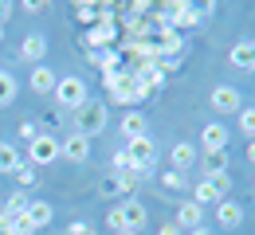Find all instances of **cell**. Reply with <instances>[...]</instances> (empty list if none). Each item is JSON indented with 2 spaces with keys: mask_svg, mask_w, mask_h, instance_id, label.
Returning a JSON list of instances; mask_svg holds the SVG:
<instances>
[{
  "mask_svg": "<svg viewBox=\"0 0 255 235\" xmlns=\"http://www.w3.org/2000/svg\"><path fill=\"white\" fill-rule=\"evenodd\" d=\"M145 220H149V212H145V204L133 200V196H126V200L118 204L110 216H106V224H110V232L122 235V232H141L145 228Z\"/></svg>",
  "mask_w": 255,
  "mask_h": 235,
  "instance_id": "obj_1",
  "label": "cell"
},
{
  "mask_svg": "<svg viewBox=\"0 0 255 235\" xmlns=\"http://www.w3.org/2000/svg\"><path fill=\"white\" fill-rule=\"evenodd\" d=\"M106 102H95V98H87L79 110H75V134H83V137H95L106 130Z\"/></svg>",
  "mask_w": 255,
  "mask_h": 235,
  "instance_id": "obj_2",
  "label": "cell"
},
{
  "mask_svg": "<svg viewBox=\"0 0 255 235\" xmlns=\"http://www.w3.org/2000/svg\"><path fill=\"white\" fill-rule=\"evenodd\" d=\"M126 153H129V165H133L137 176H149V172L157 168V141H153L149 134L126 141Z\"/></svg>",
  "mask_w": 255,
  "mask_h": 235,
  "instance_id": "obj_3",
  "label": "cell"
},
{
  "mask_svg": "<svg viewBox=\"0 0 255 235\" xmlns=\"http://www.w3.org/2000/svg\"><path fill=\"white\" fill-rule=\"evenodd\" d=\"M228 188H232L228 172H224V176H204V180L192 184V204H200V208H216L220 200H228Z\"/></svg>",
  "mask_w": 255,
  "mask_h": 235,
  "instance_id": "obj_4",
  "label": "cell"
},
{
  "mask_svg": "<svg viewBox=\"0 0 255 235\" xmlns=\"http://www.w3.org/2000/svg\"><path fill=\"white\" fill-rule=\"evenodd\" d=\"M87 98H91V94H87V82H83L79 75H67V78L55 82V102H59V110H79Z\"/></svg>",
  "mask_w": 255,
  "mask_h": 235,
  "instance_id": "obj_5",
  "label": "cell"
},
{
  "mask_svg": "<svg viewBox=\"0 0 255 235\" xmlns=\"http://www.w3.org/2000/svg\"><path fill=\"white\" fill-rule=\"evenodd\" d=\"M118 35H122V32H118V20H114V16H98L95 24L87 28L83 43H87V51H95V47H110Z\"/></svg>",
  "mask_w": 255,
  "mask_h": 235,
  "instance_id": "obj_6",
  "label": "cell"
},
{
  "mask_svg": "<svg viewBox=\"0 0 255 235\" xmlns=\"http://www.w3.org/2000/svg\"><path fill=\"white\" fill-rule=\"evenodd\" d=\"M59 161V137H51V134H39L28 145V165H55Z\"/></svg>",
  "mask_w": 255,
  "mask_h": 235,
  "instance_id": "obj_7",
  "label": "cell"
},
{
  "mask_svg": "<svg viewBox=\"0 0 255 235\" xmlns=\"http://www.w3.org/2000/svg\"><path fill=\"white\" fill-rule=\"evenodd\" d=\"M137 188V176L126 172V176H118V172H110L102 184H98V196H106V200H118V196H129Z\"/></svg>",
  "mask_w": 255,
  "mask_h": 235,
  "instance_id": "obj_8",
  "label": "cell"
},
{
  "mask_svg": "<svg viewBox=\"0 0 255 235\" xmlns=\"http://www.w3.org/2000/svg\"><path fill=\"white\" fill-rule=\"evenodd\" d=\"M59 157L75 161V165L91 161V137H83V134H67L63 141H59Z\"/></svg>",
  "mask_w": 255,
  "mask_h": 235,
  "instance_id": "obj_9",
  "label": "cell"
},
{
  "mask_svg": "<svg viewBox=\"0 0 255 235\" xmlns=\"http://www.w3.org/2000/svg\"><path fill=\"white\" fill-rule=\"evenodd\" d=\"M141 98H149V94L141 90V82H137L133 75H126V78H122V82L110 90V102H118V106H137Z\"/></svg>",
  "mask_w": 255,
  "mask_h": 235,
  "instance_id": "obj_10",
  "label": "cell"
},
{
  "mask_svg": "<svg viewBox=\"0 0 255 235\" xmlns=\"http://www.w3.org/2000/svg\"><path fill=\"white\" fill-rule=\"evenodd\" d=\"M212 110H220V114H240L244 110V98H240V90L236 86H212Z\"/></svg>",
  "mask_w": 255,
  "mask_h": 235,
  "instance_id": "obj_11",
  "label": "cell"
},
{
  "mask_svg": "<svg viewBox=\"0 0 255 235\" xmlns=\"http://www.w3.org/2000/svg\"><path fill=\"white\" fill-rule=\"evenodd\" d=\"M129 75L141 82V90H145V94H153V90H161V86H165V71H161L157 63H141V67H129Z\"/></svg>",
  "mask_w": 255,
  "mask_h": 235,
  "instance_id": "obj_12",
  "label": "cell"
},
{
  "mask_svg": "<svg viewBox=\"0 0 255 235\" xmlns=\"http://www.w3.org/2000/svg\"><path fill=\"white\" fill-rule=\"evenodd\" d=\"M196 161H200V153H196V145H189V141H177L169 149V165L177 168V172H189Z\"/></svg>",
  "mask_w": 255,
  "mask_h": 235,
  "instance_id": "obj_13",
  "label": "cell"
},
{
  "mask_svg": "<svg viewBox=\"0 0 255 235\" xmlns=\"http://www.w3.org/2000/svg\"><path fill=\"white\" fill-rule=\"evenodd\" d=\"M216 220H220L224 232H236V228L244 224V204H236V200H220V204H216Z\"/></svg>",
  "mask_w": 255,
  "mask_h": 235,
  "instance_id": "obj_14",
  "label": "cell"
},
{
  "mask_svg": "<svg viewBox=\"0 0 255 235\" xmlns=\"http://www.w3.org/2000/svg\"><path fill=\"white\" fill-rule=\"evenodd\" d=\"M228 59H232V67H240V71H255V39H240L228 51Z\"/></svg>",
  "mask_w": 255,
  "mask_h": 235,
  "instance_id": "obj_15",
  "label": "cell"
},
{
  "mask_svg": "<svg viewBox=\"0 0 255 235\" xmlns=\"http://www.w3.org/2000/svg\"><path fill=\"white\" fill-rule=\"evenodd\" d=\"M200 145H204V153L208 149H228V126L224 122H208L200 130Z\"/></svg>",
  "mask_w": 255,
  "mask_h": 235,
  "instance_id": "obj_16",
  "label": "cell"
},
{
  "mask_svg": "<svg viewBox=\"0 0 255 235\" xmlns=\"http://www.w3.org/2000/svg\"><path fill=\"white\" fill-rule=\"evenodd\" d=\"M200 168H204V176H224V172H228V149L200 153Z\"/></svg>",
  "mask_w": 255,
  "mask_h": 235,
  "instance_id": "obj_17",
  "label": "cell"
},
{
  "mask_svg": "<svg viewBox=\"0 0 255 235\" xmlns=\"http://www.w3.org/2000/svg\"><path fill=\"white\" fill-rule=\"evenodd\" d=\"M47 55V39L39 32H32V35H24V43H20V59H28V63H39Z\"/></svg>",
  "mask_w": 255,
  "mask_h": 235,
  "instance_id": "obj_18",
  "label": "cell"
},
{
  "mask_svg": "<svg viewBox=\"0 0 255 235\" xmlns=\"http://www.w3.org/2000/svg\"><path fill=\"white\" fill-rule=\"evenodd\" d=\"M149 134V122H145V114L141 110H129L126 118H122V137L133 141V137H145Z\"/></svg>",
  "mask_w": 255,
  "mask_h": 235,
  "instance_id": "obj_19",
  "label": "cell"
},
{
  "mask_svg": "<svg viewBox=\"0 0 255 235\" xmlns=\"http://www.w3.org/2000/svg\"><path fill=\"white\" fill-rule=\"evenodd\" d=\"M24 216L32 220V224H35V232H39V228H47V224L55 220V208H51L47 200H28V212H24Z\"/></svg>",
  "mask_w": 255,
  "mask_h": 235,
  "instance_id": "obj_20",
  "label": "cell"
},
{
  "mask_svg": "<svg viewBox=\"0 0 255 235\" xmlns=\"http://www.w3.org/2000/svg\"><path fill=\"white\" fill-rule=\"evenodd\" d=\"M55 82H59V75H55L51 67H43V63H39V67L32 71V90H35V94H51V90H55Z\"/></svg>",
  "mask_w": 255,
  "mask_h": 235,
  "instance_id": "obj_21",
  "label": "cell"
},
{
  "mask_svg": "<svg viewBox=\"0 0 255 235\" xmlns=\"http://www.w3.org/2000/svg\"><path fill=\"white\" fill-rule=\"evenodd\" d=\"M200 220H204V208L200 204H192V200H185L181 208H177V228H200Z\"/></svg>",
  "mask_w": 255,
  "mask_h": 235,
  "instance_id": "obj_22",
  "label": "cell"
},
{
  "mask_svg": "<svg viewBox=\"0 0 255 235\" xmlns=\"http://www.w3.org/2000/svg\"><path fill=\"white\" fill-rule=\"evenodd\" d=\"M20 165H24V149H16V145L0 141V172H16Z\"/></svg>",
  "mask_w": 255,
  "mask_h": 235,
  "instance_id": "obj_23",
  "label": "cell"
},
{
  "mask_svg": "<svg viewBox=\"0 0 255 235\" xmlns=\"http://www.w3.org/2000/svg\"><path fill=\"white\" fill-rule=\"evenodd\" d=\"M126 75H129V67L122 63V55H118V59H110V63L102 67V86H110V90H114V86H118Z\"/></svg>",
  "mask_w": 255,
  "mask_h": 235,
  "instance_id": "obj_24",
  "label": "cell"
},
{
  "mask_svg": "<svg viewBox=\"0 0 255 235\" xmlns=\"http://www.w3.org/2000/svg\"><path fill=\"white\" fill-rule=\"evenodd\" d=\"M20 94V82H16V75L12 71H0V106H12Z\"/></svg>",
  "mask_w": 255,
  "mask_h": 235,
  "instance_id": "obj_25",
  "label": "cell"
},
{
  "mask_svg": "<svg viewBox=\"0 0 255 235\" xmlns=\"http://www.w3.org/2000/svg\"><path fill=\"white\" fill-rule=\"evenodd\" d=\"M110 59H118V47H95V51H87V63L91 67H106Z\"/></svg>",
  "mask_w": 255,
  "mask_h": 235,
  "instance_id": "obj_26",
  "label": "cell"
},
{
  "mask_svg": "<svg viewBox=\"0 0 255 235\" xmlns=\"http://www.w3.org/2000/svg\"><path fill=\"white\" fill-rule=\"evenodd\" d=\"M24 212H28V196H24V192H12L0 216H12V220H16V216H24Z\"/></svg>",
  "mask_w": 255,
  "mask_h": 235,
  "instance_id": "obj_27",
  "label": "cell"
},
{
  "mask_svg": "<svg viewBox=\"0 0 255 235\" xmlns=\"http://www.w3.org/2000/svg\"><path fill=\"white\" fill-rule=\"evenodd\" d=\"M161 184H165V188H173V192H181V188H189V176H185V172H177V168H165V172H161Z\"/></svg>",
  "mask_w": 255,
  "mask_h": 235,
  "instance_id": "obj_28",
  "label": "cell"
},
{
  "mask_svg": "<svg viewBox=\"0 0 255 235\" xmlns=\"http://www.w3.org/2000/svg\"><path fill=\"white\" fill-rule=\"evenodd\" d=\"M71 12H75V20H83V24L98 20V4H91V0H79V4L71 8Z\"/></svg>",
  "mask_w": 255,
  "mask_h": 235,
  "instance_id": "obj_29",
  "label": "cell"
},
{
  "mask_svg": "<svg viewBox=\"0 0 255 235\" xmlns=\"http://www.w3.org/2000/svg\"><path fill=\"white\" fill-rule=\"evenodd\" d=\"M12 176H16V184H20V188H32V184H39V180H35V168L28 165V161H24V165L16 168Z\"/></svg>",
  "mask_w": 255,
  "mask_h": 235,
  "instance_id": "obj_30",
  "label": "cell"
},
{
  "mask_svg": "<svg viewBox=\"0 0 255 235\" xmlns=\"http://www.w3.org/2000/svg\"><path fill=\"white\" fill-rule=\"evenodd\" d=\"M240 130H244L248 141H255V110H252V106H248V110H240Z\"/></svg>",
  "mask_w": 255,
  "mask_h": 235,
  "instance_id": "obj_31",
  "label": "cell"
},
{
  "mask_svg": "<svg viewBox=\"0 0 255 235\" xmlns=\"http://www.w3.org/2000/svg\"><path fill=\"white\" fill-rule=\"evenodd\" d=\"M114 172H118V176L133 172V165H129V153H126V149H118V153H114ZM133 176H137V172H133Z\"/></svg>",
  "mask_w": 255,
  "mask_h": 235,
  "instance_id": "obj_32",
  "label": "cell"
},
{
  "mask_svg": "<svg viewBox=\"0 0 255 235\" xmlns=\"http://www.w3.org/2000/svg\"><path fill=\"white\" fill-rule=\"evenodd\" d=\"M20 137H24L28 145H32L35 137H39V126H35V118H28V122H20Z\"/></svg>",
  "mask_w": 255,
  "mask_h": 235,
  "instance_id": "obj_33",
  "label": "cell"
},
{
  "mask_svg": "<svg viewBox=\"0 0 255 235\" xmlns=\"http://www.w3.org/2000/svg\"><path fill=\"white\" fill-rule=\"evenodd\" d=\"M12 224H16V235H35V224L28 220V216H16Z\"/></svg>",
  "mask_w": 255,
  "mask_h": 235,
  "instance_id": "obj_34",
  "label": "cell"
},
{
  "mask_svg": "<svg viewBox=\"0 0 255 235\" xmlns=\"http://www.w3.org/2000/svg\"><path fill=\"white\" fill-rule=\"evenodd\" d=\"M67 235H98V232L91 228V224H83V220H79V224H71V228H67Z\"/></svg>",
  "mask_w": 255,
  "mask_h": 235,
  "instance_id": "obj_35",
  "label": "cell"
},
{
  "mask_svg": "<svg viewBox=\"0 0 255 235\" xmlns=\"http://www.w3.org/2000/svg\"><path fill=\"white\" fill-rule=\"evenodd\" d=\"M0 235H16V224H12V216H0Z\"/></svg>",
  "mask_w": 255,
  "mask_h": 235,
  "instance_id": "obj_36",
  "label": "cell"
},
{
  "mask_svg": "<svg viewBox=\"0 0 255 235\" xmlns=\"http://www.w3.org/2000/svg\"><path fill=\"white\" fill-rule=\"evenodd\" d=\"M24 12H28V16H35V12H43V4H39V0H28V4H24Z\"/></svg>",
  "mask_w": 255,
  "mask_h": 235,
  "instance_id": "obj_37",
  "label": "cell"
},
{
  "mask_svg": "<svg viewBox=\"0 0 255 235\" xmlns=\"http://www.w3.org/2000/svg\"><path fill=\"white\" fill-rule=\"evenodd\" d=\"M8 16H12V4H8V0H0V24H4Z\"/></svg>",
  "mask_w": 255,
  "mask_h": 235,
  "instance_id": "obj_38",
  "label": "cell"
},
{
  "mask_svg": "<svg viewBox=\"0 0 255 235\" xmlns=\"http://www.w3.org/2000/svg\"><path fill=\"white\" fill-rule=\"evenodd\" d=\"M161 235H181V228H177V224H165V228H161Z\"/></svg>",
  "mask_w": 255,
  "mask_h": 235,
  "instance_id": "obj_39",
  "label": "cell"
},
{
  "mask_svg": "<svg viewBox=\"0 0 255 235\" xmlns=\"http://www.w3.org/2000/svg\"><path fill=\"white\" fill-rule=\"evenodd\" d=\"M189 235H216V232H212V228H204V224H200V228H192Z\"/></svg>",
  "mask_w": 255,
  "mask_h": 235,
  "instance_id": "obj_40",
  "label": "cell"
},
{
  "mask_svg": "<svg viewBox=\"0 0 255 235\" xmlns=\"http://www.w3.org/2000/svg\"><path fill=\"white\" fill-rule=\"evenodd\" d=\"M248 161H252V165H255V141H252V145H248Z\"/></svg>",
  "mask_w": 255,
  "mask_h": 235,
  "instance_id": "obj_41",
  "label": "cell"
},
{
  "mask_svg": "<svg viewBox=\"0 0 255 235\" xmlns=\"http://www.w3.org/2000/svg\"><path fill=\"white\" fill-rule=\"evenodd\" d=\"M0 39H4V24H0Z\"/></svg>",
  "mask_w": 255,
  "mask_h": 235,
  "instance_id": "obj_42",
  "label": "cell"
},
{
  "mask_svg": "<svg viewBox=\"0 0 255 235\" xmlns=\"http://www.w3.org/2000/svg\"><path fill=\"white\" fill-rule=\"evenodd\" d=\"M122 235H137V232H122Z\"/></svg>",
  "mask_w": 255,
  "mask_h": 235,
  "instance_id": "obj_43",
  "label": "cell"
}]
</instances>
